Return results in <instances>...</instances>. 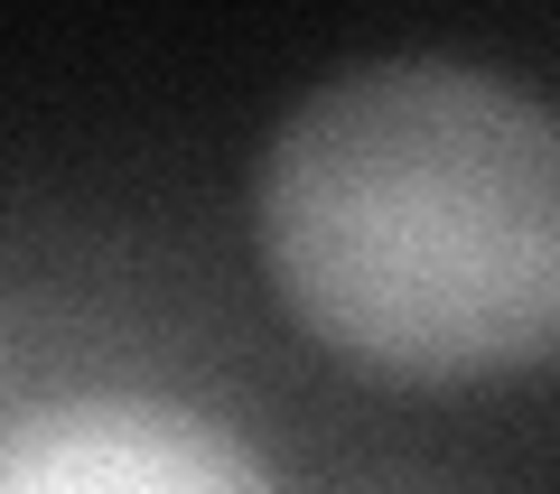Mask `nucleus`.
<instances>
[{"label":"nucleus","mask_w":560,"mask_h":494,"mask_svg":"<svg viewBox=\"0 0 560 494\" xmlns=\"http://www.w3.org/2000/svg\"><path fill=\"white\" fill-rule=\"evenodd\" d=\"M0 494H280V475L234 420L94 383L0 420Z\"/></svg>","instance_id":"f03ea898"},{"label":"nucleus","mask_w":560,"mask_h":494,"mask_svg":"<svg viewBox=\"0 0 560 494\" xmlns=\"http://www.w3.org/2000/svg\"><path fill=\"white\" fill-rule=\"evenodd\" d=\"M280 308L383 383H504L560 355V113L467 57L308 84L261 150Z\"/></svg>","instance_id":"f257e3e1"}]
</instances>
